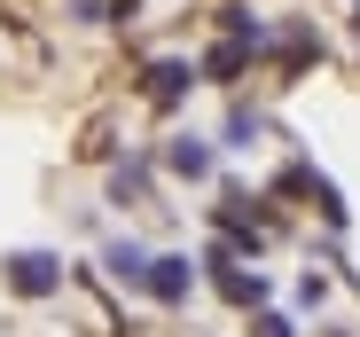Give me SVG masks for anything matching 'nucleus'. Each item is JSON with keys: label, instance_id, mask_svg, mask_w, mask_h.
<instances>
[{"label": "nucleus", "instance_id": "f257e3e1", "mask_svg": "<svg viewBox=\"0 0 360 337\" xmlns=\"http://www.w3.org/2000/svg\"><path fill=\"white\" fill-rule=\"evenodd\" d=\"M16 291H24V298L55 291V259H39V251H32V259H16Z\"/></svg>", "mask_w": 360, "mask_h": 337}, {"label": "nucleus", "instance_id": "20e7f679", "mask_svg": "<svg viewBox=\"0 0 360 337\" xmlns=\"http://www.w3.org/2000/svg\"><path fill=\"white\" fill-rule=\"evenodd\" d=\"M180 87H188V63H157L149 71V102H180Z\"/></svg>", "mask_w": 360, "mask_h": 337}, {"label": "nucleus", "instance_id": "f03ea898", "mask_svg": "<svg viewBox=\"0 0 360 337\" xmlns=\"http://www.w3.org/2000/svg\"><path fill=\"white\" fill-rule=\"evenodd\" d=\"M165 165L196 181V173H212V149H204V141H172V149H165Z\"/></svg>", "mask_w": 360, "mask_h": 337}, {"label": "nucleus", "instance_id": "7ed1b4c3", "mask_svg": "<svg viewBox=\"0 0 360 337\" xmlns=\"http://www.w3.org/2000/svg\"><path fill=\"white\" fill-rule=\"evenodd\" d=\"M149 291L157 298H180V291H188V259H157L149 267Z\"/></svg>", "mask_w": 360, "mask_h": 337}]
</instances>
